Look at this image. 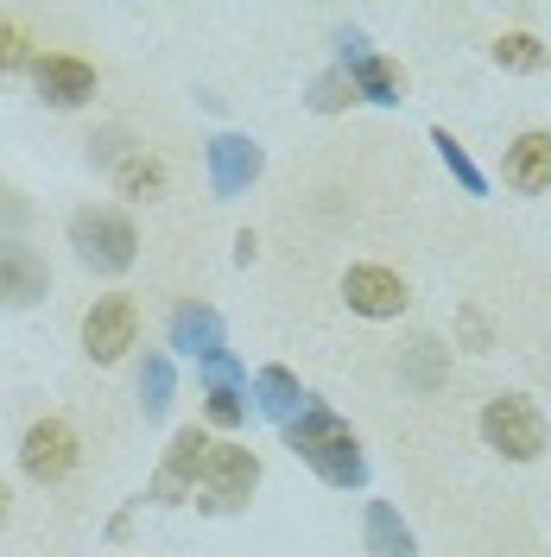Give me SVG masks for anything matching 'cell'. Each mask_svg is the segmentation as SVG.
<instances>
[{
  "label": "cell",
  "mask_w": 551,
  "mask_h": 557,
  "mask_svg": "<svg viewBox=\"0 0 551 557\" xmlns=\"http://www.w3.org/2000/svg\"><path fill=\"white\" fill-rule=\"evenodd\" d=\"M209 431L204 424H184L172 437V450H166V462H159V475H152V487H146V500H159V507H184L197 487H204V469H209Z\"/></svg>",
  "instance_id": "4"
},
{
  "label": "cell",
  "mask_w": 551,
  "mask_h": 557,
  "mask_svg": "<svg viewBox=\"0 0 551 557\" xmlns=\"http://www.w3.org/2000/svg\"><path fill=\"white\" fill-rule=\"evenodd\" d=\"M70 247H76V260H83L89 273H127L134 253H139V228L121 209L89 203V209L70 215Z\"/></svg>",
  "instance_id": "2"
},
{
  "label": "cell",
  "mask_w": 551,
  "mask_h": 557,
  "mask_svg": "<svg viewBox=\"0 0 551 557\" xmlns=\"http://www.w3.org/2000/svg\"><path fill=\"white\" fill-rule=\"evenodd\" d=\"M254 487H260V456L247 450V444H216V450H209V469H204V507L209 513L247 507Z\"/></svg>",
  "instance_id": "7"
},
{
  "label": "cell",
  "mask_w": 551,
  "mask_h": 557,
  "mask_svg": "<svg viewBox=\"0 0 551 557\" xmlns=\"http://www.w3.org/2000/svg\"><path fill=\"white\" fill-rule=\"evenodd\" d=\"M108 177H114V190H121V197H139V203L166 190V165H159L146 146H134V152H127V159H121V165H114Z\"/></svg>",
  "instance_id": "17"
},
{
  "label": "cell",
  "mask_w": 551,
  "mask_h": 557,
  "mask_svg": "<svg viewBox=\"0 0 551 557\" xmlns=\"http://www.w3.org/2000/svg\"><path fill=\"white\" fill-rule=\"evenodd\" d=\"M305 399H310V393L298 386V374H292V368H260V374H254V412L273 418L279 431L305 412Z\"/></svg>",
  "instance_id": "15"
},
{
  "label": "cell",
  "mask_w": 551,
  "mask_h": 557,
  "mask_svg": "<svg viewBox=\"0 0 551 557\" xmlns=\"http://www.w3.org/2000/svg\"><path fill=\"white\" fill-rule=\"evenodd\" d=\"M336 51H343V70H348V83H355L362 102H375V108L406 102V70L393 64V58H380L362 33H336Z\"/></svg>",
  "instance_id": "6"
},
{
  "label": "cell",
  "mask_w": 551,
  "mask_h": 557,
  "mask_svg": "<svg viewBox=\"0 0 551 557\" xmlns=\"http://www.w3.org/2000/svg\"><path fill=\"white\" fill-rule=\"evenodd\" d=\"M343 298H348L355 317H375V323H387V317H400L406 305H413L406 278L393 273V267H375V260H362V267L343 273Z\"/></svg>",
  "instance_id": "9"
},
{
  "label": "cell",
  "mask_w": 551,
  "mask_h": 557,
  "mask_svg": "<svg viewBox=\"0 0 551 557\" xmlns=\"http://www.w3.org/2000/svg\"><path fill=\"white\" fill-rule=\"evenodd\" d=\"M38 51H33V33L26 26H13V20H0V70H33Z\"/></svg>",
  "instance_id": "23"
},
{
  "label": "cell",
  "mask_w": 551,
  "mask_h": 557,
  "mask_svg": "<svg viewBox=\"0 0 551 557\" xmlns=\"http://www.w3.org/2000/svg\"><path fill=\"white\" fill-rule=\"evenodd\" d=\"M285 450H298V462L330 487H362L368 482V456H362V444H355V431H348L323 399H305V412L285 424Z\"/></svg>",
  "instance_id": "1"
},
{
  "label": "cell",
  "mask_w": 551,
  "mask_h": 557,
  "mask_svg": "<svg viewBox=\"0 0 551 557\" xmlns=\"http://www.w3.org/2000/svg\"><path fill=\"white\" fill-rule=\"evenodd\" d=\"M134 343H139V305L127 292H108V298H96V305L83 311V355H89V361L114 368Z\"/></svg>",
  "instance_id": "5"
},
{
  "label": "cell",
  "mask_w": 551,
  "mask_h": 557,
  "mask_svg": "<svg viewBox=\"0 0 551 557\" xmlns=\"http://www.w3.org/2000/svg\"><path fill=\"white\" fill-rule=\"evenodd\" d=\"M362 539H368V552L375 557H413L418 552L413 525L400 520L393 500H368V513H362Z\"/></svg>",
  "instance_id": "16"
},
{
  "label": "cell",
  "mask_w": 551,
  "mask_h": 557,
  "mask_svg": "<svg viewBox=\"0 0 551 557\" xmlns=\"http://www.w3.org/2000/svg\"><path fill=\"white\" fill-rule=\"evenodd\" d=\"M172 348L191 355V361L229 355V323H222V311H216V305H177L172 311Z\"/></svg>",
  "instance_id": "14"
},
{
  "label": "cell",
  "mask_w": 551,
  "mask_h": 557,
  "mask_svg": "<svg viewBox=\"0 0 551 557\" xmlns=\"http://www.w3.org/2000/svg\"><path fill=\"white\" fill-rule=\"evenodd\" d=\"M204 412H209V424L235 431V424L247 418V393H242V381H209V393H204Z\"/></svg>",
  "instance_id": "21"
},
{
  "label": "cell",
  "mask_w": 551,
  "mask_h": 557,
  "mask_svg": "<svg viewBox=\"0 0 551 557\" xmlns=\"http://www.w3.org/2000/svg\"><path fill=\"white\" fill-rule=\"evenodd\" d=\"M51 292V267H45V253H33L26 242H0V305H13V311H26Z\"/></svg>",
  "instance_id": "13"
},
{
  "label": "cell",
  "mask_w": 551,
  "mask_h": 557,
  "mask_svg": "<svg viewBox=\"0 0 551 557\" xmlns=\"http://www.w3.org/2000/svg\"><path fill=\"white\" fill-rule=\"evenodd\" d=\"M431 146H438V159H444V172L463 184V197H488V177H482V165L469 159V146L450 134V127H431Z\"/></svg>",
  "instance_id": "18"
},
{
  "label": "cell",
  "mask_w": 551,
  "mask_h": 557,
  "mask_svg": "<svg viewBox=\"0 0 551 557\" xmlns=\"http://www.w3.org/2000/svg\"><path fill=\"white\" fill-rule=\"evenodd\" d=\"M172 393H177L172 355H146V361H139V412H146V418H166Z\"/></svg>",
  "instance_id": "20"
},
{
  "label": "cell",
  "mask_w": 551,
  "mask_h": 557,
  "mask_svg": "<svg viewBox=\"0 0 551 557\" xmlns=\"http://www.w3.org/2000/svg\"><path fill=\"white\" fill-rule=\"evenodd\" d=\"M33 89L45 108H83L96 96V64H83V58H70V51H38L33 64Z\"/></svg>",
  "instance_id": "10"
},
{
  "label": "cell",
  "mask_w": 551,
  "mask_h": 557,
  "mask_svg": "<svg viewBox=\"0 0 551 557\" xmlns=\"http://www.w3.org/2000/svg\"><path fill=\"white\" fill-rule=\"evenodd\" d=\"M0 520H7V482H0Z\"/></svg>",
  "instance_id": "24"
},
{
  "label": "cell",
  "mask_w": 551,
  "mask_h": 557,
  "mask_svg": "<svg viewBox=\"0 0 551 557\" xmlns=\"http://www.w3.org/2000/svg\"><path fill=\"white\" fill-rule=\"evenodd\" d=\"M362 96H355V83H348V70L336 64V70H323L317 83H310V108L317 114H343V108H355Z\"/></svg>",
  "instance_id": "22"
},
{
  "label": "cell",
  "mask_w": 551,
  "mask_h": 557,
  "mask_svg": "<svg viewBox=\"0 0 551 557\" xmlns=\"http://www.w3.org/2000/svg\"><path fill=\"white\" fill-rule=\"evenodd\" d=\"M260 165H267V152H260L247 134H216L209 139V190H216V197H242L247 184L260 177Z\"/></svg>",
  "instance_id": "11"
},
{
  "label": "cell",
  "mask_w": 551,
  "mask_h": 557,
  "mask_svg": "<svg viewBox=\"0 0 551 557\" xmlns=\"http://www.w3.org/2000/svg\"><path fill=\"white\" fill-rule=\"evenodd\" d=\"M83 462V444H76V431H70L64 418H38L26 424V437H20V469L33 475V482H64L70 469Z\"/></svg>",
  "instance_id": "8"
},
{
  "label": "cell",
  "mask_w": 551,
  "mask_h": 557,
  "mask_svg": "<svg viewBox=\"0 0 551 557\" xmlns=\"http://www.w3.org/2000/svg\"><path fill=\"white\" fill-rule=\"evenodd\" d=\"M482 444L507 462H539L546 456V412L526 393H494L482 406Z\"/></svg>",
  "instance_id": "3"
},
{
  "label": "cell",
  "mask_w": 551,
  "mask_h": 557,
  "mask_svg": "<svg viewBox=\"0 0 551 557\" xmlns=\"http://www.w3.org/2000/svg\"><path fill=\"white\" fill-rule=\"evenodd\" d=\"M501 184L519 197H546L551 190V134L546 127H526V134L501 152Z\"/></svg>",
  "instance_id": "12"
},
{
  "label": "cell",
  "mask_w": 551,
  "mask_h": 557,
  "mask_svg": "<svg viewBox=\"0 0 551 557\" xmlns=\"http://www.w3.org/2000/svg\"><path fill=\"white\" fill-rule=\"evenodd\" d=\"M488 58H494L501 70H514V76H539L551 51H546V38H532V33H501L494 45H488Z\"/></svg>",
  "instance_id": "19"
}]
</instances>
